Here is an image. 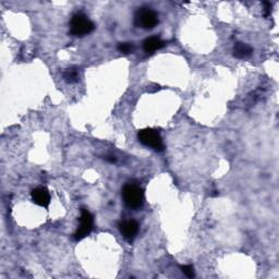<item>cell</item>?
Returning a JSON list of instances; mask_svg holds the SVG:
<instances>
[{"label":"cell","instance_id":"cell-2","mask_svg":"<svg viewBox=\"0 0 279 279\" xmlns=\"http://www.w3.org/2000/svg\"><path fill=\"white\" fill-rule=\"evenodd\" d=\"M122 196L126 205L130 208H139L142 206L144 200L143 190L138 185L128 184L122 189Z\"/></svg>","mask_w":279,"mask_h":279},{"label":"cell","instance_id":"cell-7","mask_svg":"<svg viewBox=\"0 0 279 279\" xmlns=\"http://www.w3.org/2000/svg\"><path fill=\"white\" fill-rule=\"evenodd\" d=\"M32 200L42 207H47L50 203V194L46 187H36L31 193Z\"/></svg>","mask_w":279,"mask_h":279},{"label":"cell","instance_id":"cell-8","mask_svg":"<svg viewBox=\"0 0 279 279\" xmlns=\"http://www.w3.org/2000/svg\"><path fill=\"white\" fill-rule=\"evenodd\" d=\"M164 46L165 43L156 36L148 37V39H146L143 43V49L147 53H153L154 51L159 50L160 48H163Z\"/></svg>","mask_w":279,"mask_h":279},{"label":"cell","instance_id":"cell-5","mask_svg":"<svg viewBox=\"0 0 279 279\" xmlns=\"http://www.w3.org/2000/svg\"><path fill=\"white\" fill-rule=\"evenodd\" d=\"M93 224H94V217L92 214H91L88 209L82 208L81 216H80V226L76 233H74V238H76V240L77 241L82 240L87 237L88 234H90V232H92L93 229Z\"/></svg>","mask_w":279,"mask_h":279},{"label":"cell","instance_id":"cell-12","mask_svg":"<svg viewBox=\"0 0 279 279\" xmlns=\"http://www.w3.org/2000/svg\"><path fill=\"white\" fill-rule=\"evenodd\" d=\"M181 271H182V273H184L186 277H189V278H193V277L195 276L194 268H193L192 265H184V266H181Z\"/></svg>","mask_w":279,"mask_h":279},{"label":"cell","instance_id":"cell-4","mask_svg":"<svg viewBox=\"0 0 279 279\" xmlns=\"http://www.w3.org/2000/svg\"><path fill=\"white\" fill-rule=\"evenodd\" d=\"M138 138L139 141L141 142L143 145L151 147L157 152L163 151L164 145L162 137H160V134L156 130H154V129H143V130L139 132Z\"/></svg>","mask_w":279,"mask_h":279},{"label":"cell","instance_id":"cell-6","mask_svg":"<svg viewBox=\"0 0 279 279\" xmlns=\"http://www.w3.org/2000/svg\"><path fill=\"white\" fill-rule=\"evenodd\" d=\"M120 232L123 235V238L128 240L129 242L133 241V239L137 237L139 232V224L136 221H126L122 222L120 225Z\"/></svg>","mask_w":279,"mask_h":279},{"label":"cell","instance_id":"cell-9","mask_svg":"<svg viewBox=\"0 0 279 279\" xmlns=\"http://www.w3.org/2000/svg\"><path fill=\"white\" fill-rule=\"evenodd\" d=\"M252 52H253L252 47L248 44H244V43H237L233 47V56L235 58L243 59L249 57Z\"/></svg>","mask_w":279,"mask_h":279},{"label":"cell","instance_id":"cell-10","mask_svg":"<svg viewBox=\"0 0 279 279\" xmlns=\"http://www.w3.org/2000/svg\"><path fill=\"white\" fill-rule=\"evenodd\" d=\"M80 74L77 68H69L63 72V79L67 83H76L79 81Z\"/></svg>","mask_w":279,"mask_h":279},{"label":"cell","instance_id":"cell-11","mask_svg":"<svg viewBox=\"0 0 279 279\" xmlns=\"http://www.w3.org/2000/svg\"><path fill=\"white\" fill-rule=\"evenodd\" d=\"M134 49L132 43H120L118 45V50L123 53H131Z\"/></svg>","mask_w":279,"mask_h":279},{"label":"cell","instance_id":"cell-1","mask_svg":"<svg viewBox=\"0 0 279 279\" xmlns=\"http://www.w3.org/2000/svg\"><path fill=\"white\" fill-rule=\"evenodd\" d=\"M94 29V23L83 13L74 14L71 19V22H70V32H71L73 36L77 37H83L92 33Z\"/></svg>","mask_w":279,"mask_h":279},{"label":"cell","instance_id":"cell-3","mask_svg":"<svg viewBox=\"0 0 279 279\" xmlns=\"http://www.w3.org/2000/svg\"><path fill=\"white\" fill-rule=\"evenodd\" d=\"M134 24L138 28L151 30L158 24V14L149 8H140L134 14Z\"/></svg>","mask_w":279,"mask_h":279}]
</instances>
